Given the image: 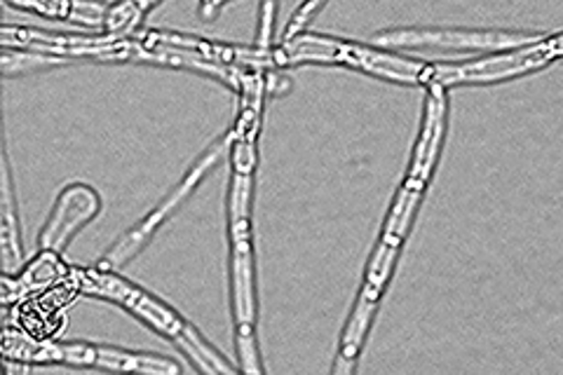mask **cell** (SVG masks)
Segmentation results:
<instances>
[{"instance_id":"cell-1","label":"cell","mask_w":563,"mask_h":375,"mask_svg":"<svg viewBox=\"0 0 563 375\" xmlns=\"http://www.w3.org/2000/svg\"><path fill=\"white\" fill-rule=\"evenodd\" d=\"M444 120H446L444 87L430 85L428 106H426V122H422V132L418 139L409 176L404 178V184L393 202L390 217H387V221H385L380 244L372 258V265H368L366 282L362 287L357 308H355V312H352V319L345 329L333 373L347 375V373H352V368H355V364L360 360L368 321H372L374 310L383 296L385 284H387V279H390L395 258L399 254V246L404 242V235H407L409 223H411L416 207L420 202V195H422V190H426L430 172L437 163L439 144H442V134H444Z\"/></svg>"},{"instance_id":"cell-2","label":"cell","mask_w":563,"mask_h":375,"mask_svg":"<svg viewBox=\"0 0 563 375\" xmlns=\"http://www.w3.org/2000/svg\"><path fill=\"white\" fill-rule=\"evenodd\" d=\"M70 279L76 282L78 294L113 300L120 308H125L141 321H146L157 333L172 338L202 373H240L238 366H233L205 341L202 333L190 321H186L179 312L169 308L165 300L136 287L130 279L120 277L113 271H99V267L70 271Z\"/></svg>"},{"instance_id":"cell-3","label":"cell","mask_w":563,"mask_h":375,"mask_svg":"<svg viewBox=\"0 0 563 375\" xmlns=\"http://www.w3.org/2000/svg\"><path fill=\"white\" fill-rule=\"evenodd\" d=\"M228 148H231V134H225V136H221L219 141H214V144H211V146L198 157V163L192 165V167L184 174L181 181L169 190V195H165V200L157 202V205L153 207V211L148 213V217H144L132 230H128L125 235H122V238L109 249V252H106V254L101 256V261H99V265H97L99 271H113V273H115V271H120L122 265L130 263L136 254L144 252V246L153 240L155 232L163 228V223H165L169 217H174V213L181 209V205L190 198L192 192H196V188L200 186L202 178L221 163Z\"/></svg>"},{"instance_id":"cell-4","label":"cell","mask_w":563,"mask_h":375,"mask_svg":"<svg viewBox=\"0 0 563 375\" xmlns=\"http://www.w3.org/2000/svg\"><path fill=\"white\" fill-rule=\"evenodd\" d=\"M0 47L41 52V55L70 59H99V62H146V47L134 38H113V35H62L29 26L0 24Z\"/></svg>"},{"instance_id":"cell-5","label":"cell","mask_w":563,"mask_h":375,"mask_svg":"<svg viewBox=\"0 0 563 375\" xmlns=\"http://www.w3.org/2000/svg\"><path fill=\"white\" fill-rule=\"evenodd\" d=\"M231 228V275H233V315L240 371L258 375L263 371L256 350V296H254V252L252 217L228 219Z\"/></svg>"},{"instance_id":"cell-6","label":"cell","mask_w":563,"mask_h":375,"mask_svg":"<svg viewBox=\"0 0 563 375\" xmlns=\"http://www.w3.org/2000/svg\"><path fill=\"white\" fill-rule=\"evenodd\" d=\"M49 364H68L103 371H130L146 375H179L184 366L163 354L132 352L87 341H49Z\"/></svg>"},{"instance_id":"cell-7","label":"cell","mask_w":563,"mask_h":375,"mask_svg":"<svg viewBox=\"0 0 563 375\" xmlns=\"http://www.w3.org/2000/svg\"><path fill=\"white\" fill-rule=\"evenodd\" d=\"M542 35L507 33V31H463V29H397L376 35L380 47H444V49H474V52H500L519 49L538 43Z\"/></svg>"},{"instance_id":"cell-8","label":"cell","mask_w":563,"mask_h":375,"mask_svg":"<svg viewBox=\"0 0 563 375\" xmlns=\"http://www.w3.org/2000/svg\"><path fill=\"white\" fill-rule=\"evenodd\" d=\"M141 45L146 47H167V49H184L190 52L205 62L221 64V66H240V68H254V70H271L273 62V47H242V45H228L198 38V35H184L172 31H146L139 35Z\"/></svg>"},{"instance_id":"cell-9","label":"cell","mask_w":563,"mask_h":375,"mask_svg":"<svg viewBox=\"0 0 563 375\" xmlns=\"http://www.w3.org/2000/svg\"><path fill=\"white\" fill-rule=\"evenodd\" d=\"M101 209L99 192L85 184H70L62 190L38 238L41 252L62 254L76 232L90 223Z\"/></svg>"},{"instance_id":"cell-10","label":"cell","mask_w":563,"mask_h":375,"mask_svg":"<svg viewBox=\"0 0 563 375\" xmlns=\"http://www.w3.org/2000/svg\"><path fill=\"white\" fill-rule=\"evenodd\" d=\"M24 265L20 211L10 169V157L3 134V111H0V271L20 273Z\"/></svg>"},{"instance_id":"cell-11","label":"cell","mask_w":563,"mask_h":375,"mask_svg":"<svg viewBox=\"0 0 563 375\" xmlns=\"http://www.w3.org/2000/svg\"><path fill=\"white\" fill-rule=\"evenodd\" d=\"M8 3L20 10L43 16H59V20L85 26H103L106 10H109V5H103L101 0H8Z\"/></svg>"},{"instance_id":"cell-12","label":"cell","mask_w":563,"mask_h":375,"mask_svg":"<svg viewBox=\"0 0 563 375\" xmlns=\"http://www.w3.org/2000/svg\"><path fill=\"white\" fill-rule=\"evenodd\" d=\"M157 3H161V0H118L115 5L106 10V16H103L106 35H113V38H128L141 22V16Z\"/></svg>"},{"instance_id":"cell-13","label":"cell","mask_w":563,"mask_h":375,"mask_svg":"<svg viewBox=\"0 0 563 375\" xmlns=\"http://www.w3.org/2000/svg\"><path fill=\"white\" fill-rule=\"evenodd\" d=\"M66 59L41 55V52H29V49H12V47H0V76H22L33 74V70H43L52 66H62Z\"/></svg>"},{"instance_id":"cell-14","label":"cell","mask_w":563,"mask_h":375,"mask_svg":"<svg viewBox=\"0 0 563 375\" xmlns=\"http://www.w3.org/2000/svg\"><path fill=\"white\" fill-rule=\"evenodd\" d=\"M31 291L20 273H0V306H14V302L29 300Z\"/></svg>"},{"instance_id":"cell-15","label":"cell","mask_w":563,"mask_h":375,"mask_svg":"<svg viewBox=\"0 0 563 375\" xmlns=\"http://www.w3.org/2000/svg\"><path fill=\"white\" fill-rule=\"evenodd\" d=\"M324 3H327V0H303L301 8H298V10L294 12L291 22H289V26H287V31H285V43L291 41V38H296V35L303 31V26L312 20L314 12L320 10Z\"/></svg>"},{"instance_id":"cell-16","label":"cell","mask_w":563,"mask_h":375,"mask_svg":"<svg viewBox=\"0 0 563 375\" xmlns=\"http://www.w3.org/2000/svg\"><path fill=\"white\" fill-rule=\"evenodd\" d=\"M225 0H200V12L205 16H214Z\"/></svg>"}]
</instances>
